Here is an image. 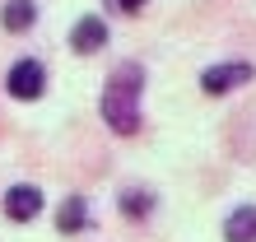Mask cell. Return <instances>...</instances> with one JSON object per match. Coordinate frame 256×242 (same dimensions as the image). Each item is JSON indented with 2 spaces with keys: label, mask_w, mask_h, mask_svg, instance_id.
Segmentation results:
<instances>
[{
  "label": "cell",
  "mask_w": 256,
  "mask_h": 242,
  "mask_svg": "<svg viewBox=\"0 0 256 242\" xmlns=\"http://www.w3.org/2000/svg\"><path fill=\"white\" fill-rule=\"evenodd\" d=\"M140 94H144V70L135 60H122L102 84V121H108L112 135L140 130Z\"/></svg>",
  "instance_id": "obj_1"
},
{
  "label": "cell",
  "mask_w": 256,
  "mask_h": 242,
  "mask_svg": "<svg viewBox=\"0 0 256 242\" xmlns=\"http://www.w3.org/2000/svg\"><path fill=\"white\" fill-rule=\"evenodd\" d=\"M5 88H10V98H19V102L42 98V88H47V70H42V60H33V56L14 60V66H10Z\"/></svg>",
  "instance_id": "obj_2"
},
{
  "label": "cell",
  "mask_w": 256,
  "mask_h": 242,
  "mask_svg": "<svg viewBox=\"0 0 256 242\" xmlns=\"http://www.w3.org/2000/svg\"><path fill=\"white\" fill-rule=\"evenodd\" d=\"M252 74H256V70L247 66V60H224V66H210V70L200 74V88H205V94H228V88L247 84Z\"/></svg>",
  "instance_id": "obj_3"
},
{
  "label": "cell",
  "mask_w": 256,
  "mask_h": 242,
  "mask_svg": "<svg viewBox=\"0 0 256 242\" xmlns=\"http://www.w3.org/2000/svg\"><path fill=\"white\" fill-rule=\"evenodd\" d=\"M42 214V191L38 186H10L5 191V219H14V224H28V219H38Z\"/></svg>",
  "instance_id": "obj_4"
},
{
  "label": "cell",
  "mask_w": 256,
  "mask_h": 242,
  "mask_svg": "<svg viewBox=\"0 0 256 242\" xmlns=\"http://www.w3.org/2000/svg\"><path fill=\"white\" fill-rule=\"evenodd\" d=\"M70 47L80 52V56H94V52H102V47H108V24H102L98 14H84V19L70 28Z\"/></svg>",
  "instance_id": "obj_5"
},
{
  "label": "cell",
  "mask_w": 256,
  "mask_h": 242,
  "mask_svg": "<svg viewBox=\"0 0 256 242\" xmlns=\"http://www.w3.org/2000/svg\"><path fill=\"white\" fill-rule=\"evenodd\" d=\"M224 242H256V205H238L224 219Z\"/></svg>",
  "instance_id": "obj_6"
},
{
  "label": "cell",
  "mask_w": 256,
  "mask_h": 242,
  "mask_svg": "<svg viewBox=\"0 0 256 242\" xmlns=\"http://www.w3.org/2000/svg\"><path fill=\"white\" fill-rule=\"evenodd\" d=\"M56 228L70 233V238L88 228V200H84V196H70V200H61V210H56Z\"/></svg>",
  "instance_id": "obj_7"
},
{
  "label": "cell",
  "mask_w": 256,
  "mask_h": 242,
  "mask_svg": "<svg viewBox=\"0 0 256 242\" xmlns=\"http://www.w3.org/2000/svg\"><path fill=\"white\" fill-rule=\"evenodd\" d=\"M33 19H38V5H33V0H10V5L0 10V24H5L10 33H28Z\"/></svg>",
  "instance_id": "obj_8"
},
{
  "label": "cell",
  "mask_w": 256,
  "mask_h": 242,
  "mask_svg": "<svg viewBox=\"0 0 256 242\" xmlns=\"http://www.w3.org/2000/svg\"><path fill=\"white\" fill-rule=\"evenodd\" d=\"M149 210H154V196H149V191H122V214L144 219Z\"/></svg>",
  "instance_id": "obj_9"
},
{
  "label": "cell",
  "mask_w": 256,
  "mask_h": 242,
  "mask_svg": "<svg viewBox=\"0 0 256 242\" xmlns=\"http://www.w3.org/2000/svg\"><path fill=\"white\" fill-rule=\"evenodd\" d=\"M102 5H108L112 14H140V10L149 5V0H102Z\"/></svg>",
  "instance_id": "obj_10"
}]
</instances>
